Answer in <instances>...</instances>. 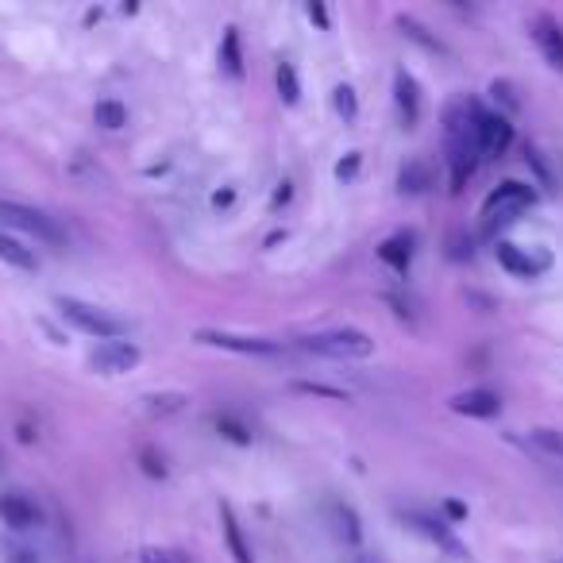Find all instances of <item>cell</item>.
I'll use <instances>...</instances> for the list:
<instances>
[{"label": "cell", "mask_w": 563, "mask_h": 563, "mask_svg": "<svg viewBox=\"0 0 563 563\" xmlns=\"http://www.w3.org/2000/svg\"><path fill=\"white\" fill-rule=\"evenodd\" d=\"M444 147H448V166H452V194H460L467 186V178L478 166V135H475V112L471 104H452L444 112Z\"/></svg>", "instance_id": "6da1fadb"}, {"label": "cell", "mask_w": 563, "mask_h": 563, "mask_svg": "<svg viewBox=\"0 0 563 563\" xmlns=\"http://www.w3.org/2000/svg\"><path fill=\"white\" fill-rule=\"evenodd\" d=\"M301 352L352 363V360H371V355H375V340L363 329H329V332H313V336L301 340Z\"/></svg>", "instance_id": "7a4b0ae2"}, {"label": "cell", "mask_w": 563, "mask_h": 563, "mask_svg": "<svg viewBox=\"0 0 563 563\" xmlns=\"http://www.w3.org/2000/svg\"><path fill=\"white\" fill-rule=\"evenodd\" d=\"M58 313H63L74 329L93 340H120L128 332V324L120 321V317L104 313V309L89 306V301H78V298H58Z\"/></svg>", "instance_id": "3957f363"}, {"label": "cell", "mask_w": 563, "mask_h": 563, "mask_svg": "<svg viewBox=\"0 0 563 563\" xmlns=\"http://www.w3.org/2000/svg\"><path fill=\"white\" fill-rule=\"evenodd\" d=\"M532 205H537V194H532L525 181L509 178L483 201V217H486V224H514V220L525 217Z\"/></svg>", "instance_id": "277c9868"}, {"label": "cell", "mask_w": 563, "mask_h": 563, "mask_svg": "<svg viewBox=\"0 0 563 563\" xmlns=\"http://www.w3.org/2000/svg\"><path fill=\"white\" fill-rule=\"evenodd\" d=\"M0 220L12 228H20V232L35 235L40 243H51V247H58V243L66 240V232L58 228L55 217H47L43 209H32V205H16V201H0Z\"/></svg>", "instance_id": "5b68a950"}, {"label": "cell", "mask_w": 563, "mask_h": 563, "mask_svg": "<svg viewBox=\"0 0 563 563\" xmlns=\"http://www.w3.org/2000/svg\"><path fill=\"white\" fill-rule=\"evenodd\" d=\"M494 255H498V263L506 266L514 278H540V274L552 271V251H544V247H521V243L501 240L498 247H494Z\"/></svg>", "instance_id": "8992f818"}, {"label": "cell", "mask_w": 563, "mask_h": 563, "mask_svg": "<svg viewBox=\"0 0 563 563\" xmlns=\"http://www.w3.org/2000/svg\"><path fill=\"white\" fill-rule=\"evenodd\" d=\"M143 360V352L132 344V340H101V344L89 352V367L97 371V375H128V371H135Z\"/></svg>", "instance_id": "52a82bcc"}, {"label": "cell", "mask_w": 563, "mask_h": 563, "mask_svg": "<svg viewBox=\"0 0 563 563\" xmlns=\"http://www.w3.org/2000/svg\"><path fill=\"white\" fill-rule=\"evenodd\" d=\"M197 344L220 347V352H235V355H282L278 340L243 336V332H220V329H201L197 332Z\"/></svg>", "instance_id": "ba28073f"}, {"label": "cell", "mask_w": 563, "mask_h": 563, "mask_svg": "<svg viewBox=\"0 0 563 563\" xmlns=\"http://www.w3.org/2000/svg\"><path fill=\"white\" fill-rule=\"evenodd\" d=\"M471 112H475L478 151L483 155H506L509 143H514V124H509L506 112H483L478 104H471Z\"/></svg>", "instance_id": "9c48e42d"}, {"label": "cell", "mask_w": 563, "mask_h": 563, "mask_svg": "<svg viewBox=\"0 0 563 563\" xmlns=\"http://www.w3.org/2000/svg\"><path fill=\"white\" fill-rule=\"evenodd\" d=\"M529 35H532V43H537L540 55H544V63L563 74V24L560 20H555L552 12H537V16L529 20Z\"/></svg>", "instance_id": "30bf717a"}, {"label": "cell", "mask_w": 563, "mask_h": 563, "mask_svg": "<svg viewBox=\"0 0 563 563\" xmlns=\"http://www.w3.org/2000/svg\"><path fill=\"white\" fill-rule=\"evenodd\" d=\"M452 409L463 417H478V421H490L501 413V398L494 390H463L452 398Z\"/></svg>", "instance_id": "8fae6325"}, {"label": "cell", "mask_w": 563, "mask_h": 563, "mask_svg": "<svg viewBox=\"0 0 563 563\" xmlns=\"http://www.w3.org/2000/svg\"><path fill=\"white\" fill-rule=\"evenodd\" d=\"M0 521L9 525V529H35L40 525V509L24 494H0Z\"/></svg>", "instance_id": "7c38bea8"}, {"label": "cell", "mask_w": 563, "mask_h": 563, "mask_svg": "<svg viewBox=\"0 0 563 563\" xmlns=\"http://www.w3.org/2000/svg\"><path fill=\"white\" fill-rule=\"evenodd\" d=\"M220 532H224V544H228V552H232V560H235V563H255L247 537H243L240 517H235V509L228 506V501H220Z\"/></svg>", "instance_id": "4fadbf2b"}, {"label": "cell", "mask_w": 563, "mask_h": 563, "mask_svg": "<svg viewBox=\"0 0 563 563\" xmlns=\"http://www.w3.org/2000/svg\"><path fill=\"white\" fill-rule=\"evenodd\" d=\"M401 521H406L409 529L424 532V537H429V540H437L440 548H448V552H452L455 560H463V555H467V552H463V544L452 537V529H448L444 521H432L429 514H401Z\"/></svg>", "instance_id": "5bb4252c"}, {"label": "cell", "mask_w": 563, "mask_h": 563, "mask_svg": "<svg viewBox=\"0 0 563 563\" xmlns=\"http://www.w3.org/2000/svg\"><path fill=\"white\" fill-rule=\"evenodd\" d=\"M394 97H398V109H401L406 128H417V120H421V93H417L413 74H406V70L394 74Z\"/></svg>", "instance_id": "9a60e30c"}, {"label": "cell", "mask_w": 563, "mask_h": 563, "mask_svg": "<svg viewBox=\"0 0 563 563\" xmlns=\"http://www.w3.org/2000/svg\"><path fill=\"white\" fill-rule=\"evenodd\" d=\"M432 181H437V174H432V166L424 163V158H409V163L401 166V174H398V189H401V194H409V197L429 194Z\"/></svg>", "instance_id": "2e32d148"}, {"label": "cell", "mask_w": 563, "mask_h": 563, "mask_svg": "<svg viewBox=\"0 0 563 563\" xmlns=\"http://www.w3.org/2000/svg\"><path fill=\"white\" fill-rule=\"evenodd\" d=\"M413 243H417L413 232L390 235V240H386L383 247H378V258H383V263H390L398 274H406L409 271V258H413Z\"/></svg>", "instance_id": "e0dca14e"}, {"label": "cell", "mask_w": 563, "mask_h": 563, "mask_svg": "<svg viewBox=\"0 0 563 563\" xmlns=\"http://www.w3.org/2000/svg\"><path fill=\"white\" fill-rule=\"evenodd\" d=\"M0 263L16 266V271H40V258H35V251L27 247L24 240L9 235V232H0Z\"/></svg>", "instance_id": "ac0fdd59"}, {"label": "cell", "mask_w": 563, "mask_h": 563, "mask_svg": "<svg viewBox=\"0 0 563 563\" xmlns=\"http://www.w3.org/2000/svg\"><path fill=\"white\" fill-rule=\"evenodd\" d=\"M398 27H401V35H406V40H413V43H417V47L432 51V55H448V47L437 40V35H429V27H424L421 20H413V16H398Z\"/></svg>", "instance_id": "d6986e66"}, {"label": "cell", "mask_w": 563, "mask_h": 563, "mask_svg": "<svg viewBox=\"0 0 563 563\" xmlns=\"http://www.w3.org/2000/svg\"><path fill=\"white\" fill-rule=\"evenodd\" d=\"M220 66H224L232 78H243V55H240V32L228 27L224 43H220Z\"/></svg>", "instance_id": "ffe728a7"}, {"label": "cell", "mask_w": 563, "mask_h": 563, "mask_svg": "<svg viewBox=\"0 0 563 563\" xmlns=\"http://www.w3.org/2000/svg\"><path fill=\"white\" fill-rule=\"evenodd\" d=\"M93 120L104 128V132H120L128 124V109L120 101H97L93 104Z\"/></svg>", "instance_id": "44dd1931"}, {"label": "cell", "mask_w": 563, "mask_h": 563, "mask_svg": "<svg viewBox=\"0 0 563 563\" xmlns=\"http://www.w3.org/2000/svg\"><path fill=\"white\" fill-rule=\"evenodd\" d=\"M529 440L540 448L544 455H552V460L563 463V429H532Z\"/></svg>", "instance_id": "7402d4cb"}, {"label": "cell", "mask_w": 563, "mask_h": 563, "mask_svg": "<svg viewBox=\"0 0 563 563\" xmlns=\"http://www.w3.org/2000/svg\"><path fill=\"white\" fill-rule=\"evenodd\" d=\"M278 93H282V101H286V104L301 101V81H298L294 63H278Z\"/></svg>", "instance_id": "603a6c76"}, {"label": "cell", "mask_w": 563, "mask_h": 563, "mask_svg": "<svg viewBox=\"0 0 563 563\" xmlns=\"http://www.w3.org/2000/svg\"><path fill=\"white\" fill-rule=\"evenodd\" d=\"M336 532L347 540V544H360L363 540V529H360V517L352 514L347 506H336Z\"/></svg>", "instance_id": "cb8c5ba5"}, {"label": "cell", "mask_w": 563, "mask_h": 563, "mask_svg": "<svg viewBox=\"0 0 563 563\" xmlns=\"http://www.w3.org/2000/svg\"><path fill=\"white\" fill-rule=\"evenodd\" d=\"M525 163L532 166V174H537V181L544 189H555V174H552V166H548V158L540 155L537 147H525Z\"/></svg>", "instance_id": "d4e9b609"}, {"label": "cell", "mask_w": 563, "mask_h": 563, "mask_svg": "<svg viewBox=\"0 0 563 563\" xmlns=\"http://www.w3.org/2000/svg\"><path fill=\"white\" fill-rule=\"evenodd\" d=\"M140 563H189V555L178 552V548L151 544V548H143V552H140Z\"/></svg>", "instance_id": "484cf974"}, {"label": "cell", "mask_w": 563, "mask_h": 563, "mask_svg": "<svg viewBox=\"0 0 563 563\" xmlns=\"http://www.w3.org/2000/svg\"><path fill=\"white\" fill-rule=\"evenodd\" d=\"M332 104H336V112L347 120V124H352L355 112H360V101H355V89L352 86H336V93H332Z\"/></svg>", "instance_id": "4316f807"}, {"label": "cell", "mask_w": 563, "mask_h": 563, "mask_svg": "<svg viewBox=\"0 0 563 563\" xmlns=\"http://www.w3.org/2000/svg\"><path fill=\"white\" fill-rule=\"evenodd\" d=\"M181 401H186V394H147V409H155V413H174V409H181Z\"/></svg>", "instance_id": "83f0119b"}, {"label": "cell", "mask_w": 563, "mask_h": 563, "mask_svg": "<svg viewBox=\"0 0 563 563\" xmlns=\"http://www.w3.org/2000/svg\"><path fill=\"white\" fill-rule=\"evenodd\" d=\"M217 429L224 432L228 440H235V444H251V429H243V424L232 421V417H217Z\"/></svg>", "instance_id": "f1b7e54d"}, {"label": "cell", "mask_w": 563, "mask_h": 563, "mask_svg": "<svg viewBox=\"0 0 563 563\" xmlns=\"http://www.w3.org/2000/svg\"><path fill=\"white\" fill-rule=\"evenodd\" d=\"M298 394H317V398H332V401H347L344 390H332V386H321V383H294Z\"/></svg>", "instance_id": "f546056e"}, {"label": "cell", "mask_w": 563, "mask_h": 563, "mask_svg": "<svg viewBox=\"0 0 563 563\" xmlns=\"http://www.w3.org/2000/svg\"><path fill=\"white\" fill-rule=\"evenodd\" d=\"M490 93H494V97H501V101H506V109H509V112H517V109H521V101H517V93H514V86H509V81H494V86H490Z\"/></svg>", "instance_id": "4dcf8cb0"}, {"label": "cell", "mask_w": 563, "mask_h": 563, "mask_svg": "<svg viewBox=\"0 0 563 563\" xmlns=\"http://www.w3.org/2000/svg\"><path fill=\"white\" fill-rule=\"evenodd\" d=\"M306 16L313 20V24L321 27V32H329V27H332V20H329V9H324V4H317V0H313V4H306Z\"/></svg>", "instance_id": "1f68e13d"}, {"label": "cell", "mask_w": 563, "mask_h": 563, "mask_svg": "<svg viewBox=\"0 0 563 563\" xmlns=\"http://www.w3.org/2000/svg\"><path fill=\"white\" fill-rule=\"evenodd\" d=\"M355 170H360V151H352V155H347V163H340V166H336V178H340V181H347Z\"/></svg>", "instance_id": "d6a6232c"}]
</instances>
